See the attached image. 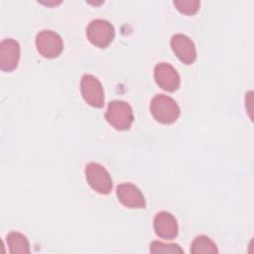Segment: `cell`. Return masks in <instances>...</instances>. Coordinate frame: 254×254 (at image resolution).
Instances as JSON below:
<instances>
[{
  "instance_id": "obj_9",
  "label": "cell",
  "mask_w": 254,
  "mask_h": 254,
  "mask_svg": "<svg viewBox=\"0 0 254 254\" xmlns=\"http://www.w3.org/2000/svg\"><path fill=\"white\" fill-rule=\"evenodd\" d=\"M171 47L176 56L186 64H192L196 59L193 42L184 34H175L171 38Z\"/></svg>"
},
{
  "instance_id": "obj_14",
  "label": "cell",
  "mask_w": 254,
  "mask_h": 254,
  "mask_svg": "<svg viewBox=\"0 0 254 254\" xmlns=\"http://www.w3.org/2000/svg\"><path fill=\"white\" fill-rule=\"evenodd\" d=\"M151 253H184V250L174 243H163L160 241H153L150 245Z\"/></svg>"
},
{
  "instance_id": "obj_7",
  "label": "cell",
  "mask_w": 254,
  "mask_h": 254,
  "mask_svg": "<svg viewBox=\"0 0 254 254\" xmlns=\"http://www.w3.org/2000/svg\"><path fill=\"white\" fill-rule=\"evenodd\" d=\"M154 78L157 84L164 90L173 92L181 83L180 74L177 69L168 63H159L154 68Z\"/></svg>"
},
{
  "instance_id": "obj_10",
  "label": "cell",
  "mask_w": 254,
  "mask_h": 254,
  "mask_svg": "<svg viewBox=\"0 0 254 254\" xmlns=\"http://www.w3.org/2000/svg\"><path fill=\"white\" fill-rule=\"evenodd\" d=\"M116 194L119 201L127 207L144 208L145 197L138 187L131 183H123L117 186Z\"/></svg>"
},
{
  "instance_id": "obj_13",
  "label": "cell",
  "mask_w": 254,
  "mask_h": 254,
  "mask_svg": "<svg viewBox=\"0 0 254 254\" xmlns=\"http://www.w3.org/2000/svg\"><path fill=\"white\" fill-rule=\"evenodd\" d=\"M217 252L216 244L205 235L196 236L190 245V253L192 254H216Z\"/></svg>"
},
{
  "instance_id": "obj_5",
  "label": "cell",
  "mask_w": 254,
  "mask_h": 254,
  "mask_svg": "<svg viewBox=\"0 0 254 254\" xmlns=\"http://www.w3.org/2000/svg\"><path fill=\"white\" fill-rule=\"evenodd\" d=\"M36 47L41 56L47 59H55L64 50L61 36L52 30H43L36 36Z\"/></svg>"
},
{
  "instance_id": "obj_4",
  "label": "cell",
  "mask_w": 254,
  "mask_h": 254,
  "mask_svg": "<svg viewBox=\"0 0 254 254\" xmlns=\"http://www.w3.org/2000/svg\"><path fill=\"white\" fill-rule=\"evenodd\" d=\"M84 174L88 185L100 194H108L112 190V179L108 171L98 163H88Z\"/></svg>"
},
{
  "instance_id": "obj_6",
  "label": "cell",
  "mask_w": 254,
  "mask_h": 254,
  "mask_svg": "<svg viewBox=\"0 0 254 254\" xmlns=\"http://www.w3.org/2000/svg\"><path fill=\"white\" fill-rule=\"evenodd\" d=\"M80 91L84 101L92 107L100 108L104 104V91L101 82L92 74L85 73L81 77Z\"/></svg>"
},
{
  "instance_id": "obj_15",
  "label": "cell",
  "mask_w": 254,
  "mask_h": 254,
  "mask_svg": "<svg viewBox=\"0 0 254 254\" xmlns=\"http://www.w3.org/2000/svg\"><path fill=\"white\" fill-rule=\"evenodd\" d=\"M200 2L198 0H176L174 5L177 9L186 15H192L196 13L199 9Z\"/></svg>"
},
{
  "instance_id": "obj_8",
  "label": "cell",
  "mask_w": 254,
  "mask_h": 254,
  "mask_svg": "<svg viewBox=\"0 0 254 254\" xmlns=\"http://www.w3.org/2000/svg\"><path fill=\"white\" fill-rule=\"evenodd\" d=\"M20 45L11 38H7L0 43V68L3 71H12L18 65L20 60Z\"/></svg>"
},
{
  "instance_id": "obj_3",
  "label": "cell",
  "mask_w": 254,
  "mask_h": 254,
  "mask_svg": "<svg viewBox=\"0 0 254 254\" xmlns=\"http://www.w3.org/2000/svg\"><path fill=\"white\" fill-rule=\"evenodd\" d=\"M114 36L113 25L104 19H94L86 27L87 39L98 48H106L113 41Z\"/></svg>"
},
{
  "instance_id": "obj_11",
  "label": "cell",
  "mask_w": 254,
  "mask_h": 254,
  "mask_svg": "<svg viewBox=\"0 0 254 254\" xmlns=\"http://www.w3.org/2000/svg\"><path fill=\"white\" fill-rule=\"evenodd\" d=\"M154 229L159 237L171 240L177 237L179 226L177 219L172 213L160 211L154 217Z\"/></svg>"
},
{
  "instance_id": "obj_1",
  "label": "cell",
  "mask_w": 254,
  "mask_h": 254,
  "mask_svg": "<svg viewBox=\"0 0 254 254\" xmlns=\"http://www.w3.org/2000/svg\"><path fill=\"white\" fill-rule=\"evenodd\" d=\"M150 111L153 117L163 124L174 123L181 113L180 106L175 99L165 94H157L152 98Z\"/></svg>"
},
{
  "instance_id": "obj_12",
  "label": "cell",
  "mask_w": 254,
  "mask_h": 254,
  "mask_svg": "<svg viewBox=\"0 0 254 254\" xmlns=\"http://www.w3.org/2000/svg\"><path fill=\"white\" fill-rule=\"evenodd\" d=\"M6 240L11 254H29L31 252L29 240L21 232L11 231L8 233Z\"/></svg>"
},
{
  "instance_id": "obj_2",
  "label": "cell",
  "mask_w": 254,
  "mask_h": 254,
  "mask_svg": "<svg viewBox=\"0 0 254 254\" xmlns=\"http://www.w3.org/2000/svg\"><path fill=\"white\" fill-rule=\"evenodd\" d=\"M105 119L117 130H128L134 120L132 107L123 100L110 101L105 112Z\"/></svg>"
}]
</instances>
